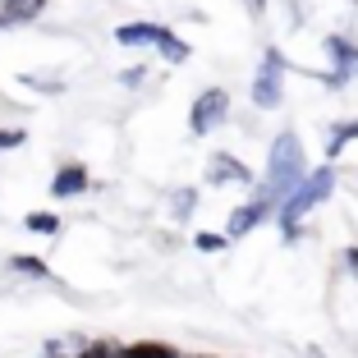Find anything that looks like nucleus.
<instances>
[{
	"label": "nucleus",
	"mask_w": 358,
	"mask_h": 358,
	"mask_svg": "<svg viewBox=\"0 0 358 358\" xmlns=\"http://www.w3.org/2000/svg\"><path fill=\"white\" fill-rule=\"evenodd\" d=\"M308 179V161H303V143H299V134H289L285 129L280 138L271 143V161H266V179H262V198L271 202V207H280L289 193L299 189Z\"/></svg>",
	"instance_id": "obj_1"
},
{
	"label": "nucleus",
	"mask_w": 358,
	"mask_h": 358,
	"mask_svg": "<svg viewBox=\"0 0 358 358\" xmlns=\"http://www.w3.org/2000/svg\"><path fill=\"white\" fill-rule=\"evenodd\" d=\"M336 193V170L331 166H322V170H308V179L299 184L289 198L275 207V216H280V234H285V243H294L299 239V225H303V216L313 207H322V202Z\"/></svg>",
	"instance_id": "obj_2"
},
{
	"label": "nucleus",
	"mask_w": 358,
	"mask_h": 358,
	"mask_svg": "<svg viewBox=\"0 0 358 358\" xmlns=\"http://www.w3.org/2000/svg\"><path fill=\"white\" fill-rule=\"evenodd\" d=\"M115 42L120 46H157L170 64L189 60V46L179 42L170 28H161V23H124V28H115Z\"/></svg>",
	"instance_id": "obj_3"
},
{
	"label": "nucleus",
	"mask_w": 358,
	"mask_h": 358,
	"mask_svg": "<svg viewBox=\"0 0 358 358\" xmlns=\"http://www.w3.org/2000/svg\"><path fill=\"white\" fill-rule=\"evenodd\" d=\"M280 78H285V55L271 46V51L262 55V69L253 74V87H248L257 110H275V106L285 101V83H280Z\"/></svg>",
	"instance_id": "obj_4"
},
{
	"label": "nucleus",
	"mask_w": 358,
	"mask_h": 358,
	"mask_svg": "<svg viewBox=\"0 0 358 358\" xmlns=\"http://www.w3.org/2000/svg\"><path fill=\"white\" fill-rule=\"evenodd\" d=\"M230 120V92L225 87H207V92H198V101H193V110H189V129L193 134H211L216 124H225Z\"/></svg>",
	"instance_id": "obj_5"
},
{
	"label": "nucleus",
	"mask_w": 358,
	"mask_h": 358,
	"mask_svg": "<svg viewBox=\"0 0 358 358\" xmlns=\"http://www.w3.org/2000/svg\"><path fill=\"white\" fill-rule=\"evenodd\" d=\"M327 55L336 60V69L327 74V87H345V78H358V46L349 37H327Z\"/></svg>",
	"instance_id": "obj_6"
},
{
	"label": "nucleus",
	"mask_w": 358,
	"mask_h": 358,
	"mask_svg": "<svg viewBox=\"0 0 358 358\" xmlns=\"http://www.w3.org/2000/svg\"><path fill=\"white\" fill-rule=\"evenodd\" d=\"M271 211H275V207H271V202L262 198V193H257L253 202H243V207H234V211H230V225H225V239H243V234H253L257 225H262L266 216H271Z\"/></svg>",
	"instance_id": "obj_7"
},
{
	"label": "nucleus",
	"mask_w": 358,
	"mask_h": 358,
	"mask_svg": "<svg viewBox=\"0 0 358 358\" xmlns=\"http://www.w3.org/2000/svg\"><path fill=\"white\" fill-rule=\"evenodd\" d=\"M248 166H243L239 157H230V152H216V157L207 161V184H216V189H221V184H248Z\"/></svg>",
	"instance_id": "obj_8"
},
{
	"label": "nucleus",
	"mask_w": 358,
	"mask_h": 358,
	"mask_svg": "<svg viewBox=\"0 0 358 358\" xmlns=\"http://www.w3.org/2000/svg\"><path fill=\"white\" fill-rule=\"evenodd\" d=\"M78 193H87V170L78 166H60L51 179V198H78Z\"/></svg>",
	"instance_id": "obj_9"
},
{
	"label": "nucleus",
	"mask_w": 358,
	"mask_h": 358,
	"mask_svg": "<svg viewBox=\"0 0 358 358\" xmlns=\"http://www.w3.org/2000/svg\"><path fill=\"white\" fill-rule=\"evenodd\" d=\"M0 10H5L10 23H28V19H37V14L46 10V0H0Z\"/></svg>",
	"instance_id": "obj_10"
},
{
	"label": "nucleus",
	"mask_w": 358,
	"mask_h": 358,
	"mask_svg": "<svg viewBox=\"0 0 358 358\" xmlns=\"http://www.w3.org/2000/svg\"><path fill=\"white\" fill-rule=\"evenodd\" d=\"M354 138H358V120H345V124H336V129H331V138H327V161H336L340 152L354 143Z\"/></svg>",
	"instance_id": "obj_11"
},
{
	"label": "nucleus",
	"mask_w": 358,
	"mask_h": 358,
	"mask_svg": "<svg viewBox=\"0 0 358 358\" xmlns=\"http://www.w3.org/2000/svg\"><path fill=\"white\" fill-rule=\"evenodd\" d=\"M120 358H179L170 345H157V340H138V345H124Z\"/></svg>",
	"instance_id": "obj_12"
},
{
	"label": "nucleus",
	"mask_w": 358,
	"mask_h": 358,
	"mask_svg": "<svg viewBox=\"0 0 358 358\" xmlns=\"http://www.w3.org/2000/svg\"><path fill=\"white\" fill-rule=\"evenodd\" d=\"M10 271H19V275H32V280H46V275H51V266H46L42 257L14 253V257H10Z\"/></svg>",
	"instance_id": "obj_13"
},
{
	"label": "nucleus",
	"mask_w": 358,
	"mask_h": 358,
	"mask_svg": "<svg viewBox=\"0 0 358 358\" xmlns=\"http://www.w3.org/2000/svg\"><path fill=\"white\" fill-rule=\"evenodd\" d=\"M23 225H28L32 234H55V230H60V216H55V211H28V221H23Z\"/></svg>",
	"instance_id": "obj_14"
},
{
	"label": "nucleus",
	"mask_w": 358,
	"mask_h": 358,
	"mask_svg": "<svg viewBox=\"0 0 358 358\" xmlns=\"http://www.w3.org/2000/svg\"><path fill=\"white\" fill-rule=\"evenodd\" d=\"M193 207H198V193H193V189H179L175 198H170V211H175L179 221H189V216H193Z\"/></svg>",
	"instance_id": "obj_15"
},
{
	"label": "nucleus",
	"mask_w": 358,
	"mask_h": 358,
	"mask_svg": "<svg viewBox=\"0 0 358 358\" xmlns=\"http://www.w3.org/2000/svg\"><path fill=\"white\" fill-rule=\"evenodd\" d=\"M23 83H28V87H37V92H60V78H55V74H23Z\"/></svg>",
	"instance_id": "obj_16"
},
{
	"label": "nucleus",
	"mask_w": 358,
	"mask_h": 358,
	"mask_svg": "<svg viewBox=\"0 0 358 358\" xmlns=\"http://www.w3.org/2000/svg\"><path fill=\"white\" fill-rule=\"evenodd\" d=\"M120 83H124V87H143V83H148V64H134V69H124V74H120Z\"/></svg>",
	"instance_id": "obj_17"
},
{
	"label": "nucleus",
	"mask_w": 358,
	"mask_h": 358,
	"mask_svg": "<svg viewBox=\"0 0 358 358\" xmlns=\"http://www.w3.org/2000/svg\"><path fill=\"white\" fill-rule=\"evenodd\" d=\"M225 243H230L225 234H198V248H202V253H221Z\"/></svg>",
	"instance_id": "obj_18"
},
{
	"label": "nucleus",
	"mask_w": 358,
	"mask_h": 358,
	"mask_svg": "<svg viewBox=\"0 0 358 358\" xmlns=\"http://www.w3.org/2000/svg\"><path fill=\"white\" fill-rule=\"evenodd\" d=\"M23 148V129H0V152Z\"/></svg>",
	"instance_id": "obj_19"
},
{
	"label": "nucleus",
	"mask_w": 358,
	"mask_h": 358,
	"mask_svg": "<svg viewBox=\"0 0 358 358\" xmlns=\"http://www.w3.org/2000/svg\"><path fill=\"white\" fill-rule=\"evenodd\" d=\"M345 266H349V271L358 275V248H345Z\"/></svg>",
	"instance_id": "obj_20"
},
{
	"label": "nucleus",
	"mask_w": 358,
	"mask_h": 358,
	"mask_svg": "<svg viewBox=\"0 0 358 358\" xmlns=\"http://www.w3.org/2000/svg\"><path fill=\"white\" fill-rule=\"evenodd\" d=\"M243 10H248V14H262V10H266V0H243Z\"/></svg>",
	"instance_id": "obj_21"
},
{
	"label": "nucleus",
	"mask_w": 358,
	"mask_h": 358,
	"mask_svg": "<svg viewBox=\"0 0 358 358\" xmlns=\"http://www.w3.org/2000/svg\"><path fill=\"white\" fill-rule=\"evenodd\" d=\"M0 28H10V19H5V14H0Z\"/></svg>",
	"instance_id": "obj_22"
}]
</instances>
